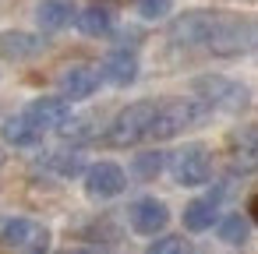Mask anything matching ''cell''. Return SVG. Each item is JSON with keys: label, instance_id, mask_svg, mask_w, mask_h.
Here are the masks:
<instances>
[{"label": "cell", "instance_id": "6da1fadb", "mask_svg": "<svg viewBox=\"0 0 258 254\" xmlns=\"http://www.w3.org/2000/svg\"><path fill=\"white\" fill-rule=\"evenodd\" d=\"M191 89H195L202 106H216V110H226V113H237L251 103L247 85H240L233 78H223V74H202V78H195Z\"/></svg>", "mask_w": 258, "mask_h": 254}, {"label": "cell", "instance_id": "7a4b0ae2", "mask_svg": "<svg viewBox=\"0 0 258 254\" xmlns=\"http://www.w3.org/2000/svg\"><path fill=\"white\" fill-rule=\"evenodd\" d=\"M254 46V25L244 22V18H219L212 22L209 29V39H205V50L216 53V57H237V53H247Z\"/></svg>", "mask_w": 258, "mask_h": 254}, {"label": "cell", "instance_id": "3957f363", "mask_svg": "<svg viewBox=\"0 0 258 254\" xmlns=\"http://www.w3.org/2000/svg\"><path fill=\"white\" fill-rule=\"evenodd\" d=\"M198 120H202V103H191V99L156 103V113H152V124H149V138H173V134L187 131Z\"/></svg>", "mask_w": 258, "mask_h": 254}, {"label": "cell", "instance_id": "277c9868", "mask_svg": "<svg viewBox=\"0 0 258 254\" xmlns=\"http://www.w3.org/2000/svg\"><path fill=\"white\" fill-rule=\"evenodd\" d=\"M152 113H156V103H131V106H124V110L113 117V124H110V131H106V141L117 145V148H127V145L149 138Z\"/></svg>", "mask_w": 258, "mask_h": 254}, {"label": "cell", "instance_id": "5b68a950", "mask_svg": "<svg viewBox=\"0 0 258 254\" xmlns=\"http://www.w3.org/2000/svg\"><path fill=\"white\" fill-rule=\"evenodd\" d=\"M170 173H173V180L184 184V187H202V184H209V177H212V152H209L205 145H184V148L173 152Z\"/></svg>", "mask_w": 258, "mask_h": 254}, {"label": "cell", "instance_id": "8992f818", "mask_svg": "<svg viewBox=\"0 0 258 254\" xmlns=\"http://www.w3.org/2000/svg\"><path fill=\"white\" fill-rule=\"evenodd\" d=\"M226 159L233 173H258V127H240L226 138Z\"/></svg>", "mask_w": 258, "mask_h": 254}, {"label": "cell", "instance_id": "52a82bcc", "mask_svg": "<svg viewBox=\"0 0 258 254\" xmlns=\"http://www.w3.org/2000/svg\"><path fill=\"white\" fill-rule=\"evenodd\" d=\"M127 222H131L135 233H142V236H156L159 229H166V222H170V208H166L163 201H156V198H138V201L127 208Z\"/></svg>", "mask_w": 258, "mask_h": 254}, {"label": "cell", "instance_id": "ba28073f", "mask_svg": "<svg viewBox=\"0 0 258 254\" xmlns=\"http://www.w3.org/2000/svg\"><path fill=\"white\" fill-rule=\"evenodd\" d=\"M212 22H216L212 11H187V15H180V18L170 25V39H173L177 46H205Z\"/></svg>", "mask_w": 258, "mask_h": 254}, {"label": "cell", "instance_id": "9c48e42d", "mask_svg": "<svg viewBox=\"0 0 258 254\" xmlns=\"http://www.w3.org/2000/svg\"><path fill=\"white\" fill-rule=\"evenodd\" d=\"M60 96L64 99H89L96 89H99V67H92V64H71V67H64L60 71Z\"/></svg>", "mask_w": 258, "mask_h": 254}, {"label": "cell", "instance_id": "30bf717a", "mask_svg": "<svg viewBox=\"0 0 258 254\" xmlns=\"http://www.w3.org/2000/svg\"><path fill=\"white\" fill-rule=\"evenodd\" d=\"M124 184H127V177H124V170H120L117 162H96V166H89V173H85V191H89V198H117V194L124 191Z\"/></svg>", "mask_w": 258, "mask_h": 254}, {"label": "cell", "instance_id": "8fae6325", "mask_svg": "<svg viewBox=\"0 0 258 254\" xmlns=\"http://www.w3.org/2000/svg\"><path fill=\"white\" fill-rule=\"evenodd\" d=\"M99 78L110 81V85H117V89L135 85V78H138V57H135L131 50H113V53H106L103 64H99Z\"/></svg>", "mask_w": 258, "mask_h": 254}, {"label": "cell", "instance_id": "7c38bea8", "mask_svg": "<svg viewBox=\"0 0 258 254\" xmlns=\"http://www.w3.org/2000/svg\"><path fill=\"white\" fill-rule=\"evenodd\" d=\"M75 18H78L75 0H43L36 8V22H39L43 32H64Z\"/></svg>", "mask_w": 258, "mask_h": 254}, {"label": "cell", "instance_id": "4fadbf2b", "mask_svg": "<svg viewBox=\"0 0 258 254\" xmlns=\"http://www.w3.org/2000/svg\"><path fill=\"white\" fill-rule=\"evenodd\" d=\"M25 113H29V120H32L36 127H43V131H57V127L68 120V103H64L60 96H43V99H36Z\"/></svg>", "mask_w": 258, "mask_h": 254}, {"label": "cell", "instance_id": "5bb4252c", "mask_svg": "<svg viewBox=\"0 0 258 254\" xmlns=\"http://www.w3.org/2000/svg\"><path fill=\"white\" fill-rule=\"evenodd\" d=\"M43 50V39L32 32H0V57L4 60H29Z\"/></svg>", "mask_w": 258, "mask_h": 254}, {"label": "cell", "instance_id": "9a60e30c", "mask_svg": "<svg viewBox=\"0 0 258 254\" xmlns=\"http://www.w3.org/2000/svg\"><path fill=\"white\" fill-rule=\"evenodd\" d=\"M0 134H4V141L18 145V148H32L43 141V127H36L29 120V113H18V117H8L4 124H0Z\"/></svg>", "mask_w": 258, "mask_h": 254}, {"label": "cell", "instance_id": "2e32d148", "mask_svg": "<svg viewBox=\"0 0 258 254\" xmlns=\"http://www.w3.org/2000/svg\"><path fill=\"white\" fill-rule=\"evenodd\" d=\"M216 215H219V194H212V198H195V201L184 208V226H187L191 233H202V229H212Z\"/></svg>", "mask_w": 258, "mask_h": 254}, {"label": "cell", "instance_id": "e0dca14e", "mask_svg": "<svg viewBox=\"0 0 258 254\" xmlns=\"http://www.w3.org/2000/svg\"><path fill=\"white\" fill-rule=\"evenodd\" d=\"M75 25L82 29V36H92V39L110 36V32H113V11L103 8V4H92V8H85V11L75 18Z\"/></svg>", "mask_w": 258, "mask_h": 254}, {"label": "cell", "instance_id": "ac0fdd59", "mask_svg": "<svg viewBox=\"0 0 258 254\" xmlns=\"http://www.w3.org/2000/svg\"><path fill=\"white\" fill-rule=\"evenodd\" d=\"M32 219H22V215H11V219H0V243L4 247H22L32 233Z\"/></svg>", "mask_w": 258, "mask_h": 254}, {"label": "cell", "instance_id": "d6986e66", "mask_svg": "<svg viewBox=\"0 0 258 254\" xmlns=\"http://www.w3.org/2000/svg\"><path fill=\"white\" fill-rule=\"evenodd\" d=\"M43 162H46V170H53V173H60V177L82 173V155H78V152H50Z\"/></svg>", "mask_w": 258, "mask_h": 254}, {"label": "cell", "instance_id": "ffe728a7", "mask_svg": "<svg viewBox=\"0 0 258 254\" xmlns=\"http://www.w3.org/2000/svg\"><path fill=\"white\" fill-rule=\"evenodd\" d=\"M57 131H60L68 141H89V138L96 134V124H92L89 117H68Z\"/></svg>", "mask_w": 258, "mask_h": 254}, {"label": "cell", "instance_id": "44dd1931", "mask_svg": "<svg viewBox=\"0 0 258 254\" xmlns=\"http://www.w3.org/2000/svg\"><path fill=\"white\" fill-rule=\"evenodd\" d=\"M163 166H166V155H163V152H142V155L135 159V173H138L142 180H156V177L163 173Z\"/></svg>", "mask_w": 258, "mask_h": 254}, {"label": "cell", "instance_id": "7402d4cb", "mask_svg": "<svg viewBox=\"0 0 258 254\" xmlns=\"http://www.w3.org/2000/svg\"><path fill=\"white\" fill-rule=\"evenodd\" d=\"M219 236H223L226 243H244V240H247V222H244L240 215H226V219L219 222Z\"/></svg>", "mask_w": 258, "mask_h": 254}, {"label": "cell", "instance_id": "603a6c76", "mask_svg": "<svg viewBox=\"0 0 258 254\" xmlns=\"http://www.w3.org/2000/svg\"><path fill=\"white\" fill-rule=\"evenodd\" d=\"M18 250H22V254H46V250H50V229L36 222L32 233H29V240H25Z\"/></svg>", "mask_w": 258, "mask_h": 254}, {"label": "cell", "instance_id": "cb8c5ba5", "mask_svg": "<svg viewBox=\"0 0 258 254\" xmlns=\"http://www.w3.org/2000/svg\"><path fill=\"white\" fill-rule=\"evenodd\" d=\"M145 254H191V243L184 236H159Z\"/></svg>", "mask_w": 258, "mask_h": 254}, {"label": "cell", "instance_id": "d4e9b609", "mask_svg": "<svg viewBox=\"0 0 258 254\" xmlns=\"http://www.w3.org/2000/svg\"><path fill=\"white\" fill-rule=\"evenodd\" d=\"M135 11L145 22H159V18L170 15V0H135Z\"/></svg>", "mask_w": 258, "mask_h": 254}, {"label": "cell", "instance_id": "484cf974", "mask_svg": "<svg viewBox=\"0 0 258 254\" xmlns=\"http://www.w3.org/2000/svg\"><path fill=\"white\" fill-rule=\"evenodd\" d=\"M251 219H254V222H258V194H254V198H251Z\"/></svg>", "mask_w": 258, "mask_h": 254}, {"label": "cell", "instance_id": "4316f807", "mask_svg": "<svg viewBox=\"0 0 258 254\" xmlns=\"http://www.w3.org/2000/svg\"><path fill=\"white\" fill-rule=\"evenodd\" d=\"M68 254H92V250H85V247H82V250H68Z\"/></svg>", "mask_w": 258, "mask_h": 254}, {"label": "cell", "instance_id": "83f0119b", "mask_svg": "<svg viewBox=\"0 0 258 254\" xmlns=\"http://www.w3.org/2000/svg\"><path fill=\"white\" fill-rule=\"evenodd\" d=\"M0 166H4V152H0Z\"/></svg>", "mask_w": 258, "mask_h": 254}]
</instances>
